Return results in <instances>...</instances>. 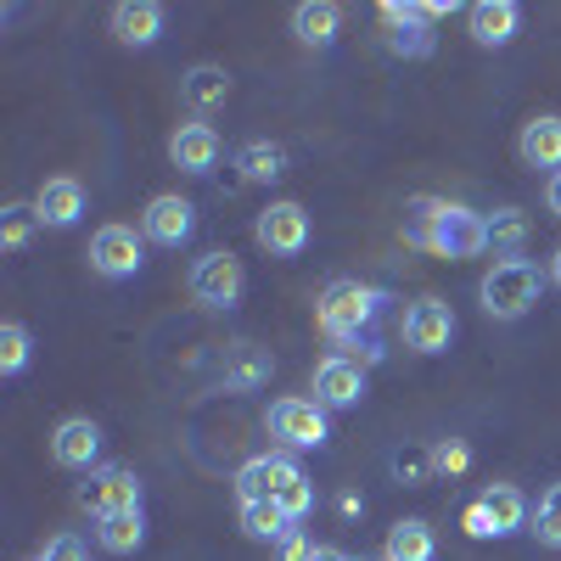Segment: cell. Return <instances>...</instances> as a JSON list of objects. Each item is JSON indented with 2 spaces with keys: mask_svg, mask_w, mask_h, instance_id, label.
I'll return each mask as SVG.
<instances>
[{
  "mask_svg": "<svg viewBox=\"0 0 561 561\" xmlns=\"http://www.w3.org/2000/svg\"><path fill=\"white\" fill-rule=\"evenodd\" d=\"M404 242L427 248L438 259H478V253H489V230H483V214H472L466 203L410 197L404 203Z\"/></svg>",
  "mask_w": 561,
  "mask_h": 561,
  "instance_id": "obj_1",
  "label": "cell"
},
{
  "mask_svg": "<svg viewBox=\"0 0 561 561\" xmlns=\"http://www.w3.org/2000/svg\"><path fill=\"white\" fill-rule=\"evenodd\" d=\"M382 304L388 298L377 287H365V280L343 275V280H332V287L314 298V320H320V332L332 337L337 348H359V365H377L382 348L365 343V332H370V320L382 314Z\"/></svg>",
  "mask_w": 561,
  "mask_h": 561,
  "instance_id": "obj_2",
  "label": "cell"
},
{
  "mask_svg": "<svg viewBox=\"0 0 561 561\" xmlns=\"http://www.w3.org/2000/svg\"><path fill=\"white\" fill-rule=\"evenodd\" d=\"M545 293V275L534 259H494V270L478 280V298L489 320H523Z\"/></svg>",
  "mask_w": 561,
  "mask_h": 561,
  "instance_id": "obj_3",
  "label": "cell"
},
{
  "mask_svg": "<svg viewBox=\"0 0 561 561\" xmlns=\"http://www.w3.org/2000/svg\"><path fill=\"white\" fill-rule=\"evenodd\" d=\"M270 438H280L287 449H320L332 438V421H325V404L314 399H275L270 415H264Z\"/></svg>",
  "mask_w": 561,
  "mask_h": 561,
  "instance_id": "obj_4",
  "label": "cell"
},
{
  "mask_svg": "<svg viewBox=\"0 0 561 561\" xmlns=\"http://www.w3.org/2000/svg\"><path fill=\"white\" fill-rule=\"evenodd\" d=\"M242 287H248V270H242L237 253L219 248V253H203L192 264V298L203 309H237L242 304Z\"/></svg>",
  "mask_w": 561,
  "mask_h": 561,
  "instance_id": "obj_5",
  "label": "cell"
},
{
  "mask_svg": "<svg viewBox=\"0 0 561 561\" xmlns=\"http://www.w3.org/2000/svg\"><path fill=\"white\" fill-rule=\"evenodd\" d=\"M140 264H147V237L135 225H102L90 237V270L102 280H129L140 275Z\"/></svg>",
  "mask_w": 561,
  "mask_h": 561,
  "instance_id": "obj_6",
  "label": "cell"
},
{
  "mask_svg": "<svg viewBox=\"0 0 561 561\" xmlns=\"http://www.w3.org/2000/svg\"><path fill=\"white\" fill-rule=\"evenodd\" d=\"M253 237H259V248L264 253H275V259H298L304 248H309V214H304V203H270L259 219H253Z\"/></svg>",
  "mask_w": 561,
  "mask_h": 561,
  "instance_id": "obj_7",
  "label": "cell"
},
{
  "mask_svg": "<svg viewBox=\"0 0 561 561\" xmlns=\"http://www.w3.org/2000/svg\"><path fill=\"white\" fill-rule=\"evenodd\" d=\"M377 12L388 23V51L393 57H433L438 34H433L427 12H421V0H382Z\"/></svg>",
  "mask_w": 561,
  "mask_h": 561,
  "instance_id": "obj_8",
  "label": "cell"
},
{
  "mask_svg": "<svg viewBox=\"0 0 561 561\" xmlns=\"http://www.w3.org/2000/svg\"><path fill=\"white\" fill-rule=\"evenodd\" d=\"M455 332H460V325H455V309L444 298H415L404 309V343L415 354H449Z\"/></svg>",
  "mask_w": 561,
  "mask_h": 561,
  "instance_id": "obj_9",
  "label": "cell"
},
{
  "mask_svg": "<svg viewBox=\"0 0 561 561\" xmlns=\"http://www.w3.org/2000/svg\"><path fill=\"white\" fill-rule=\"evenodd\" d=\"M79 505L90 511V517L129 511V505H140V478L129 472V466H96V472L79 483Z\"/></svg>",
  "mask_w": 561,
  "mask_h": 561,
  "instance_id": "obj_10",
  "label": "cell"
},
{
  "mask_svg": "<svg viewBox=\"0 0 561 561\" xmlns=\"http://www.w3.org/2000/svg\"><path fill=\"white\" fill-rule=\"evenodd\" d=\"M140 237L158 242V248H185L197 237V208L180 192H163V197L147 203V214H140Z\"/></svg>",
  "mask_w": 561,
  "mask_h": 561,
  "instance_id": "obj_11",
  "label": "cell"
},
{
  "mask_svg": "<svg viewBox=\"0 0 561 561\" xmlns=\"http://www.w3.org/2000/svg\"><path fill=\"white\" fill-rule=\"evenodd\" d=\"M365 399V365L354 354H325L314 365V404L325 410H354Z\"/></svg>",
  "mask_w": 561,
  "mask_h": 561,
  "instance_id": "obj_12",
  "label": "cell"
},
{
  "mask_svg": "<svg viewBox=\"0 0 561 561\" xmlns=\"http://www.w3.org/2000/svg\"><path fill=\"white\" fill-rule=\"evenodd\" d=\"M96 455H102V427L90 415H68L57 421L51 433V460L68 466V472H96Z\"/></svg>",
  "mask_w": 561,
  "mask_h": 561,
  "instance_id": "obj_13",
  "label": "cell"
},
{
  "mask_svg": "<svg viewBox=\"0 0 561 561\" xmlns=\"http://www.w3.org/2000/svg\"><path fill=\"white\" fill-rule=\"evenodd\" d=\"M84 208H90V197H84V185L73 174H51L34 192V214H39V225H51V230H73L84 219Z\"/></svg>",
  "mask_w": 561,
  "mask_h": 561,
  "instance_id": "obj_14",
  "label": "cell"
},
{
  "mask_svg": "<svg viewBox=\"0 0 561 561\" xmlns=\"http://www.w3.org/2000/svg\"><path fill=\"white\" fill-rule=\"evenodd\" d=\"M163 23H169V12L158 7V0H118V7H113V39L129 45V51L158 45L163 39Z\"/></svg>",
  "mask_w": 561,
  "mask_h": 561,
  "instance_id": "obj_15",
  "label": "cell"
},
{
  "mask_svg": "<svg viewBox=\"0 0 561 561\" xmlns=\"http://www.w3.org/2000/svg\"><path fill=\"white\" fill-rule=\"evenodd\" d=\"M466 28H472V39L483 45V51H500V45L517 39L523 7L517 0H478V7H466Z\"/></svg>",
  "mask_w": 561,
  "mask_h": 561,
  "instance_id": "obj_16",
  "label": "cell"
},
{
  "mask_svg": "<svg viewBox=\"0 0 561 561\" xmlns=\"http://www.w3.org/2000/svg\"><path fill=\"white\" fill-rule=\"evenodd\" d=\"M169 163L180 174H208L219 163V129L214 124H180L169 135Z\"/></svg>",
  "mask_w": 561,
  "mask_h": 561,
  "instance_id": "obj_17",
  "label": "cell"
},
{
  "mask_svg": "<svg viewBox=\"0 0 561 561\" xmlns=\"http://www.w3.org/2000/svg\"><path fill=\"white\" fill-rule=\"evenodd\" d=\"M270 370H275L270 348H259V343H230L225 359H219V382H225V393H253V388L270 382Z\"/></svg>",
  "mask_w": 561,
  "mask_h": 561,
  "instance_id": "obj_18",
  "label": "cell"
},
{
  "mask_svg": "<svg viewBox=\"0 0 561 561\" xmlns=\"http://www.w3.org/2000/svg\"><path fill=\"white\" fill-rule=\"evenodd\" d=\"M298 472H304V466L293 455H253L242 472H237V494L242 500H275Z\"/></svg>",
  "mask_w": 561,
  "mask_h": 561,
  "instance_id": "obj_19",
  "label": "cell"
},
{
  "mask_svg": "<svg viewBox=\"0 0 561 561\" xmlns=\"http://www.w3.org/2000/svg\"><path fill=\"white\" fill-rule=\"evenodd\" d=\"M478 505L489 511V528H494V539L523 534V528H528V517H534V505L523 500V489H517V483H489V489L478 494Z\"/></svg>",
  "mask_w": 561,
  "mask_h": 561,
  "instance_id": "obj_20",
  "label": "cell"
},
{
  "mask_svg": "<svg viewBox=\"0 0 561 561\" xmlns=\"http://www.w3.org/2000/svg\"><path fill=\"white\" fill-rule=\"evenodd\" d=\"M517 152H523L528 169H550V174H561V118H556V113L528 118V124H523V140H517Z\"/></svg>",
  "mask_w": 561,
  "mask_h": 561,
  "instance_id": "obj_21",
  "label": "cell"
},
{
  "mask_svg": "<svg viewBox=\"0 0 561 561\" xmlns=\"http://www.w3.org/2000/svg\"><path fill=\"white\" fill-rule=\"evenodd\" d=\"M180 96H185V107L214 113V107H225V102H230V73H225L219 62H197V68H185Z\"/></svg>",
  "mask_w": 561,
  "mask_h": 561,
  "instance_id": "obj_22",
  "label": "cell"
},
{
  "mask_svg": "<svg viewBox=\"0 0 561 561\" xmlns=\"http://www.w3.org/2000/svg\"><path fill=\"white\" fill-rule=\"evenodd\" d=\"M337 28H343V7H332V0H304V7H293V34L304 45H314V51H325L337 39Z\"/></svg>",
  "mask_w": 561,
  "mask_h": 561,
  "instance_id": "obj_23",
  "label": "cell"
},
{
  "mask_svg": "<svg viewBox=\"0 0 561 561\" xmlns=\"http://www.w3.org/2000/svg\"><path fill=\"white\" fill-rule=\"evenodd\" d=\"M483 230H489V248L500 259H523V248L534 237V219L523 208H494V214H483Z\"/></svg>",
  "mask_w": 561,
  "mask_h": 561,
  "instance_id": "obj_24",
  "label": "cell"
},
{
  "mask_svg": "<svg viewBox=\"0 0 561 561\" xmlns=\"http://www.w3.org/2000/svg\"><path fill=\"white\" fill-rule=\"evenodd\" d=\"M96 539L113 556H135L140 545H147V511L129 505V511H113V517H96Z\"/></svg>",
  "mask_w": 561,
  "mask_h": 561,
  "instance_id": "obj_25",
  "label": "cell"
},
{
  "mask_svg": "<svg viewBox=\"0 0 561 561\" xmlns=\"http://www.w3.org/2000/svg\"><path fill=\"white\" fill-rule=\"evenodd\" d=\"M237 523H242V534L259 539V545H280V539L293 534V517H287L275 500H242V517H237Z\"/></svg>",
  "mask_w": 561,
  "mask_h": 561,
  "instance_id": "obj_26",
  "label": "cell"
},
{
  "mask_svg": "<svg viewBox=\"0 0 561 561\" xmlns=\"http://www.w3.org/2000/svg\"><path fill=\"white\" fill-rule=\"evenodd\" d=\"M237 174L248 185H270L287 174V147H275V140H248V147L237 152Z\"/></svg>",
  "mask_w": 561,
  "mask_h": 561,
  "instance_id": "obj_27",
  "label": "cell"
},
{
  "mask_svg": "<svg viewBox=\"0 0 561 561\" xmlns=\"http://www.w3.org/2000/svg\"><path fill=\"white\" fill-rule=\"evenodd\" d=\"M438 556V539L421 517H404L388 528V561H433Z\"/></svg>",
  "mask_w": 561,
  "mask_h": 561,
  "instance_id": "obj_28",
  "label": "cell"
},
{
  "mask_svg": "<svg viewBox=\"0 0 561 561\" xmlns=\"http://www.w3.org/2000/svg\"><path fill=\"white\" fill-rule=\"evenodd\" d=\"M28 354H34L28 325H23V320H7V325H0V377H23Z\"/></svg>",
  "mask_w": 561,
  "mask_h": 561,
  "instance_id": "obj_29",
  "label": "cell"
},
{
  "mask_svg": "<svg viewBox=\"0 0 561 561\" xmlns=\"http://www.w3.org/2000/svg\"><path fill=\"white\" fill-rule=\"evenodd\" d=\"M528 528H534V539H539L545 550H561V483H550V489L539 494Z\"/></svg>",
  "mask_w": 561,
  "mask_h": 561,
  "instance_id": "obj_30",
  "label": "cell"
},
{
  "mask_svg": "<svg viewBox=\"0 0 561 561\" xmlns=\"http://www.w3.org/2000/svg\"><path fill=\"white\" fill-rule=\"evenodd\" d=\"M34 225H39L34 203H12L7 214H0V248H7V253H23L28 237H34Z\"/></svg>",
  "mask_w": 561,
  "mask_h": 561,
  "instance_id": "obj_31",
  "label": "cell"
},
{
  "mask_svg": "<svg viewBox=\"0 0 561 561\" xmlns=\"http://www.w3.org/2000/svg\"><path fill=\"white\" fill-rule=\"evenodd\" d=\"M275 505H280V511H287V517H293V523H304V517H309V511H314V483H309V478L298 472V478H293L287 489H280V494H275Z\"/></svg>",
  "mask_w": 561,
  "mask_h": 561,
  "instance_id": "obj_32",
  "label": "cell"
},
{
  "mask_svg": "<svg viewBox=\"0 0 561 561\" xmlns=\"http://www.w3.org/2000/svg\"><path fill=\"white\" fill-rule=\"evenodd\" d=\"M466 466H472V449H466L460 438H444V444H433V472H438V478H460Z\"/></svg>",
  "mask_w": 561,
  "mask_h": 561,
  "instance_id": "obj_33",
  "label": "cell"
},
{
  "mask_svg": "<svg viewBox=\"0 0 561 561\" xmlns=\"http://www.w3.org/2000/svg\"><path fill=\"white\" fill-rule=\"evenodd\" d=\"M393 472H399L404 483H427V478H433V449H427V455H421V449L393 455Z\"/></svg>",
  "mask_w": 561,
  "mask_h": 561,
  "instance_id": "obj_34",
  "label": "cell"
},
{
  "mask_svg": "<svg viewBox=\"0 0 561 561\" xmlns=\"http://www.w3.org/2000/svg\"><path fill=\"white\" fill-rule=\"evenodd\" d=\"M39 561H84V539L79 534H57L51 545L39 550Z\"/></svg>",
  "mask_w": 561,
  "mask_h": 561,
  "instance_id": "obj_35",
  "label": "cell"
},
{
  "mask_svg": "<svg viewBox=\"0 0 561 561\" xmlns=\"http://www.w3.org/2000/svg\"><path fill=\"white\" fill-rule=\"evenodd\" d=\"M460 528H466V534H472V539H494V528H489V511H483L478 500H472V505H466V511H460Z\"/></svg>",
  "mask_w": 561,
  "mask_h": 561,
  "instance_id": "obj_36",
  "label": "cell"
},
{
  "mask_svg": "<svg viewBox=\"0 0 561 561\" xmlns=\"http://www.w3.org/2000/svg\"><path fill=\"white\" fill-rule=\"evenodd\" d=\"M314 556V545L304 539V534H287V539H280V561H309Z\"/></svg>",
  "mask_w": 561,
  "mask_h": 561,
  "instance_id": "obj_37",
  "label": "cell"
},
{
  "mask_svg": "<svg viewBox=\"0 0 561 561\" xmlns=\"http://www.w3.org/2000/svg\"><path fill=\"white\" fill-rule=\"evenodd\" d=\"M545 203H550V214L561 219V174H550V185H545Z\"/></svg>",
  "mask_w": 561,
  "mask_h": 561,
  "instance_id": "obj_38",
  "label": "cell"
},
{
  "mask_svg": "<svg viewBox=\"0 0 561 561\" xmlns=\"http://www.w3.org/2000/svg\"><path fill=\"white\" fill-rule=\"evenodd\" d=\"M309 561H354L348 550H337V545H314V556Z\"/></svg>",
  "mask_w": 561,
  "mask_h": 561,
  "instance_id": "obj_39",
  "label": "cell"
},
{
  "mask_svg": "<svg viewBox=\"0 0 561 561\" xmlns=\"http://www.w3.org/2000/svg\"><path fill=\"white\" fill-rule=\"evenodd\" d=\"M550 280H556V287H561V248H556V259H550Z\"/></svg>",
  "mask_w": 561,
  "mask_h": 561,
  "instance_id": "obj_40",
  "label": "cell"
}]
</instances>
